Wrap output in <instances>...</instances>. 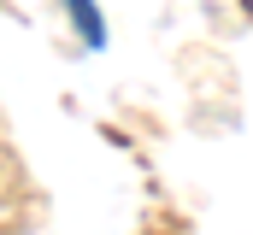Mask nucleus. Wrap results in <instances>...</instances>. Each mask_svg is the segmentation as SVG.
Returning <instances> with one entry per match:
<instances>
[{
  "instance_id": "obj_1",
  "label": "nucleus",
  "mask_w": 253,
  "mask_h": 235,
  "mask_svg": "<svg viewBox=\"0 0 253 235\" xmlns=\"http://www.w3.org/2000/svg\"><path fill=\"white\" fill-rule=\"evenodd\" d=\"M71 12H77V24L88 30V41H100V18H94V6H88V0H71Z\"/></svg>"
}]
</instances>
